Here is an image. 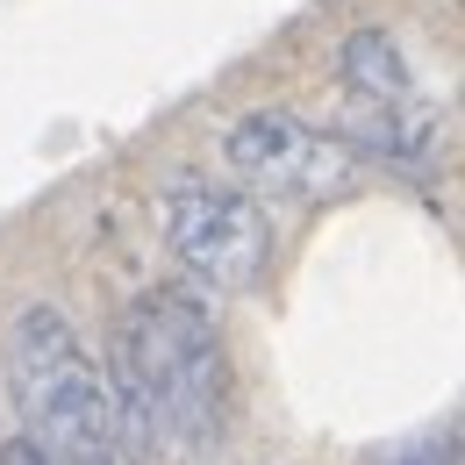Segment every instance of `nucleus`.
<instances>
[{"instance_id": "2", "label": "nucleus", "mask_w": 465, "mask_h": 465, "mask_svg": "<svg viewBox=\"0 0 465 465\" xmlns=\"http://www.w3.org/2000/svg\"><path fill=\"white\" fill-rule=\"evenodd\" d=\"M7 387L29 422V444L51 465H122V422L108 372L86 358L79 330L64 322V308L36 301L15 315L7 330Z\"/></svg>"}, {"instance_id": "6", "label": "nucleus", "mask_w": 465, "mask_h": 465, "mask_svg": "<svg viewBox=\"0 0 465 465\" xmlns=\"http://www.w3.org/2000/svg\"><path fill=\"white\" fill-rule=\"evenodd\" d=\"M0 465H51V459H44V451H36V444H29V437H15V444H7V451H0Z\"/></svg>"}, {"instance_id": "3", "label": "nucleus", "mask_w": 465, "mask_h": 465, "mask_svg": "<svg viewBox=\"0 0 465 465\" xmlns=\"http://www.w3.org/2000/svg\"><path fill=\"white\" fill-rule=\"evenodd\" d=\"M158 230L179 272L208 293H251L272 272V223L230 179H173L158 201Z\"/></svg>"}, {"instance_id": "5", "label": "nucleus", "mask_w": 465, "mask_h": 465, "mask_svg": "<svg viewBox=\"0 0 465 465\" xmlns=\"http://www.w3.org/2000/svg\"><path fill=\"white\" fill-rule=\"evenodd\" d=\"M337 86H344V108H401L422 101L415 94V64L387 29H358L337 51Z\"/></svg>"}, {"instance_id": "4", "label": "nucleus", "mask_w": 465, "mask_h": 465, "mask_svg": "<svg viewBox=\"0 0 465 465\" xmlns=\"http://www.w3.org/2000/svg\"><path fill=\"white\" fill-rule=\"evenodd\" d=\"M223 165L243 193H280V201H344L365 179V158L337 129L301 122L293 108H251L223 136Z\"/></svg>"}, {"instance_id": "1", "label": "nucleus", "mask_w": 465, "mask_h": 465, "mask_svg": "<svg viewBox=\"0 0 465 465\" xmlns=\"http://www.w3.org/2000/svg\"><path fill=\"white\" fill-rule=\"evenodd\" d=\"M108 394H115L122 444H143L165 459L215 451L230 422V358L193 287H151L122 308Z\"/></svg>"}, {"instance_id": "7", "label": "nucleus", "mask_w": 465, "mask_h": 465, "mask_svg": "<svg viewBox=\"0 0 465 465\" xmlns=\"http://www.w3.org/2000/svg\"><path fill=\"white\" fill-rule=\"evenodd\" d=\"M387 465H451V451H437V444H422V451H401V459H387Z\"/></svg>"}]
</instances>
